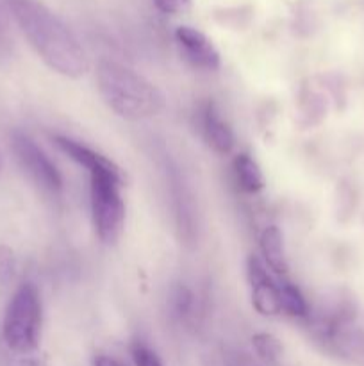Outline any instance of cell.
I'll list each match as a JSON object with an SVG mask.
<instances>
[{
  "instance_id": "5",
  "label": "cell",
  "mask_w": 364,
  "mask_h": 366,
  "mask_svg": "<svg viewBox=\"0 0 364 366\" xmlns=\"http://www.w3.org/2000/svg\"><path fill=\"white\" fill-rule=\"evenodd\" d=\"M13 152L29 177L49 193H59L63 189V177L56 164L46 157V154L24 132H14L11 138Z\"/></svg>"
},
{
  "instance_id": "9",
  "label": "cell",
  "mask_w": 364,
  "mask_h": 366,
  "mask_svg": "<svg viewBox=\"0 0 364 366\" xmlns=\"http://www.w3.org/2000/svg\"><path fill=\"white\" fill-rule=\"evenodd\" d=\"M54 143L57 145V149L63 154H66L71 161H75L77 164L84 167L89 174H96V172H121L116 164L111 159H107L102 154L95 152L89 147L82 145V143L75 142V139L66 138V136H56Z\"/></svg>"
},
{
  "instance_id": "14",
  "label": "cell",
  "mask_w": 364,
  "mask_h": 366,
  "mask_svg": "<svg viewBox=\"0 0 364 366\" xmlns=\"http://www.w3.org/2000/svg\"><path fill=\"white\" fill-rule=\"evenodd\" d=\"M170 304L171 310H173V315H177L178 318H188L193 315V310H195V295L189 288L178 285L171 290L170 295Z\"/></svg>"
},
{
  "instance_id": "2",
  "label": "cell",
  "mask_w": 364,
  "mask_h": 366,
  "mask_svg": "<svg viewBox=\"0 0 364 366\" xmlns=\"http://www.w3.org/2000/svg\"><path fill=\"white\" fill-rule=\"evenodd\" d=\"M96 86L109 109L125 120H146L157 117L164 109V95L159 88L138 71L116 61H98Z\"/></svg>"
},
{
  "instance_id": "8",
  "label": "cell",
  "mask_w": 364,
  "mask_h": 366,
  "mask_svg": "<svg viewBox=\"0 0 364 366\" xmlns=\"http://www.w3.org/2000/svg\"><path fill=\"white\" fill-rule=\"evenodd\" d=\"M198 131L206 145L220 156H227L236 145V136L231 125L223 120L213 100H206L198 109Z\"/></svg>"
},
{
  "instance_id": "17",
  "label": "cell",
  "mask_w": 364,
  "mask_h": 366,
  "mask_svg": "<svg viewBox=\"0 0 364 366\" xmlns=\"http://www.w3.org/2000/svg\"><path fill=\"white\" fill-rule=\"evenodd\" d=\"M153 4L163 14H178L191 6V0H153Z\"/></svg>"
},
{
  "instance_id": "11",
  "label": "cell",
  "mask_w": 364,
  "mask_h": 366,
  "mask_svg": "<svg viewBox=\"0 0 364 366\" xmlns=\"http://www.w3.org/2000/svg\"><path fill=\"white\" fill-rule=\"evenodd\" d=\"M236 182L245 193H259L264 188V175L259 164L248 154H239L232 163Z\"/></svg>"
},
{
  "instance_id": "13",
  "label": "cell",
  "mask_w": 364,
  "mask_h": 366,
  "mask_svg": "<svg viewBox=\"0 0 364 366\" xmlns=\"http://www.w3.org/2000/svg\"><path fill=\"white\" fill-rule=\"evenodd\" d=\"M257 356L268 365H277L282 357V343L270 332H257L252 338Z\"/></svg>"
},
{
  "instance_id": "10",
  "label": "cell",
  "mask_w": 364,
  "mask_h": 366,
  "mask_svg": "<svg viewBox=\"0 0 364 366\" xmlns=\"http://www.w3.org/2000/svg\"><path fill=\"white\" fill-rule=\"evenodd\" d=\"M261 252H263L264 264L270 267L277 275H285L289 270L288 257L284 250V239H282L280 229L270 225L261 234Z\"/></svg>"
},
{
  "instance_id": "1",
  "label": "cell",
  "mask_w": 364,
  "mask_h": 366,
  "mask_svg": "<svg viewBox=\"0 0 364 366\" xmlns=\"http://www.w3.org/2000/svg\"><path fill=\"white\" fill-rule=\"evenodd\" d=\"M14 21L50 70L79 79L91 63L84 46L68 25L41 0H6Z\"/></svg>"
},
{
  "instance_id": "3",
  "label": "cell",
  "mask_w": 364,
  "mask_h": 366,
  "mask_svg": "<svg viewBox=\"0 0 364 366\" xmlns=\"http://www.w3.org/2000/svg\"><path fill=\"white\" fill-rule=\"evenodd\" d=\"M41 332V299L32 282H24L6 307L2 336L14 354L27 356L39 345Z\"/></svg>"
},
{
  "instance_id": "18",
  "label": "cell",
  "mask_w": 364,
  "mask_h": 366,
  "mask_svg": "<svg viewBox=\"0 0 364 366\" xmlns=\"http://www.w3.org/2000/svg\"><path fill=\"white\" fill-rule=\"evenodd\" d=\"M93 366H123V365H121L118 360H114V357L106 356V354H98V356H95V360H93Z\"/></svg>"
},
{
  "instance_id": "6",
  "label": "cell",
  "mask_w": 364,
  "mask_h": 366,
  "mask_svg": "<svg viewBox=\"0 0 364 366\" xmlns=\"http://www.w3.org/2000/svg\"><path fill=\"white\" fill-rule=\"evenodd\" d=\"M246 275L252 288V304L263 317H277L282 313L278 282L268 274L266 264L256 256L246 261Z\"/></svg>"
},
{
  "instance_id": "16",
  "label": "cell",
  "mask_w": 364,
  "mask_h": 366,
  "mask_svg": "<svg viewBox=\"0 0 364 366\" xmlns=\"http://www.w3.org/2000/svg\"><path fill=\"white\" fill-rule=\"evenodd\" d=\"M132 361H134L136 366H163L157 354L150 350L148 347L141 345V343H136L132 347Z\"/></svg>"
},
{
  "instance_id": "4",
  "label": "cell",
  "mask_w": 364,
  "mask_h": 366,
  "mask_svg": "<svg viewBox=\"0 0 364 366\" xmlns=\"http://www.w3.org/2000/svg\"><path fill=\"white\" fill-rule=\"evenodd\" d=\"M91 217L98 239L106 245H114L123 232L125 204L121 186L125 179L121 172H96L89 174Z\"/></svg>"
},
{
  "instance_id": "20",
  "label": "cell",
  "mask_w": 364,
  "mask_h": 366,
  "mask_svg": "<svg viewBox=\"0 0 364 366\" xmlns=\"http://www.w3.org/2000/svg\"><path fill=\"white\" fill-rule=\"evenodd\" d=\"M20 366H45V365L38 360H25V361H21Z\"/></svg>"
},
{
  "instance_id": "15",
  "label": "cell",
  "mask_w": 364,
  "mask_h": 366,
  "mask_svg": "<svg viewBox=\"0 0 364 366\" xmlns=\"http://www.w3.org/2000/svg\"><path fill=\"white\" fill-rule=\"evenodd\" d=\"M14 252L7 245H0V285H7L14 275Z\"/></svg>"
},
{
  "instance_id": "19",
  "label": "cell",
  "mask_w": 364,
  "mask_h": 366,
  "mask_svg": "<svg viewBox=\"0 0 364 366\" xmlns=\"http://www.w3.org/2000/svg\"><path fill=\"white\" fill-rule=\"evenodd\" d=\"M9 46V36H7L6 24H4L2 16H0V52H6Z\"/></svg>"
},
{
  "instance_id": "12",
  "label": "cell",
  "mask_w": 364,
  "mask_h": 366,
  "mask_svg": "<svg viewBox=\"0 0 364 366\" xmlns=\"http://www.w3.org/2000/svg\"><path fill=\"white\" fill-rule=\"evenodd\" d=\"M278 293H280L282 313L298 318L309 317V306H307L302 292L295 285L288 281H280L278 282Z\"/></svg>"
},
{
  "instance_id": "7",
  "label": "cell",
  "mask_w": 364,
  "mask_h": 366,
  "mask_svg": "<svg viewBox=\"0 0 364 366\" xmlns=\"http://www.w3.org/2000/svg\"><path fill=\"white\" fill-rule=\"evenodd\" d=\"M175 41L181 49L182 57L191 66L207 71H214L220 68V52L213 45V41L198 29L181 25V27L175 29Z\"/></svg>"
}]
</instances>
